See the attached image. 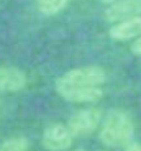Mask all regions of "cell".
<instances>
[{
  "instance_id": "1",
  "label": "cell",
  "mask_w": 141,
  "mask_h": 151,
  "mask_svg": "<svg viewBox=\"0 0 141 151\" xmlns=\"http://www.w3.org/2000/svg\"><path fill=\"white\" fill-rule=\"evenodd\" d=\"M107 72L100 66H82L64 72L56 79V92L72 104H94L103 97Z\"/></svg>"
},
{
  "instance_id": "2",
  "label": "cell",
  "mask_w": 141,
  "mask_h": 151,
  "mask_svg": "<svg viewBox=\"0 0 141 151\" xmlns=\"http://www.w3.org/2000/svg\"><path fill=\"white\" fill-rule=\"evenodd\" d=\"M99 127V138L107 148H125L133 141V118L122 109H112L105 117H102Z\"/></svg>"
},
{
  "instance_id": "3",
  "label": "cell",
  "mask_w": 141,
  "mask_h": 151,
  "mask_svg": "<svg viewBox=\"0 0 141 151\" xmlns=\"http://www.w3.org/2000/svg\"><path fill=\"white\" fill-rule=\"evenodd\" d=\"M102 110L97 107H87V109L77 110L76 113L71 115L67 120V130L74 138H82V136H89L99 128L100 122H102Z\"/></svg>"
},
{
  "instance_id": "4",
  "label": "cell",
  "mask_w": 141,
  "mask_h": 151,
  "mask_svg": "<svg viewBox=\"0 0 141 151\" xmlns=\"http://www.w3.org/2000/svg\"><path fill=\"white\" fill-rule=\"evenodd\" d=\"M74 136L62 123H53L46 127L41 136V145L48 151H66L72 146Z\"/></svg>"
},
{
  "instance_id": "5",
  "label": "cell",
  "mask_w": 141,
  "mask_h": 151,
  "mask_svg": "<svg viewBox=\"0 0 141 151\" xmlns=\"http://www.w3.org/2000/svg\"><path fill=\"white\" fill-rule=\"evenodd\" d=\"M141 17V0H118L107 5L103 18L108 23H118L125 20Z\"/></svg>"
},
{
  "instance_id": "6",
  "label": "cell",
  "mask_w": 141,
  "mask_h": 151,
  "mask_svg": "<svg viewBox=\"0 0 141 151\" xmlns=\"http://www.w3.org/2000/svg\"><path fill=\"white\" fill-rule=\"evenodd\" d=\"M28 84L26 74L13 66H0V92H20Z\"/></svg>"
},
{
  "instance_id": "7",
  "label": "cell",
  "mask_w": 141,
  "mask_h": 151,
  "mask_svg": "<svg viewBox=\"0 0 141 151\" xmlns=\"http://www.w3.org/2000/svg\"><path fill=\"white\" fill-rule=\"evenodd\" d=\"M141 35V17L125 20V22L113 23V27L108 30V36L115 41H128L135 40L136 36Z\"/></svg>"
},
{
  "instance_id": "8",
  "label": "cell",
  "mask_w": 141,
  "mask_h": 151,
  "mask_svg": "<svg viewBox=\"0 0 141 151\" xmlns=\"http://www.w3.org/2000/svg\"><path fill=\"white\" fill-rule=\"evenodd\" d=\"M69 0H36V7L46 17L57 15L59 12H62L67 7Z\"/></svg>"
},
{
  "instance_id": "9",
  "label": "cell",
  "mask_w": 141,
  "mask_h": 151,
  "mask_svg": "<svg viewBox=\"0 0 141 151\" xmlns=\"http://www.w3.org/2000/svg\"><path fill=\"white\" fill-rule=\"evenodd\" d=\"M30 141L26 136H13L0 145V151H28Z\"/></svg>"
},
{
  "instance_id": "10",
  "label": "cell",
  "mask_w": 141,
  "mask_h": 151,
  "mask_svg": "<svg viewBox=\"0 0 141 151\" xmlns=\"http://www.w3.org/2000/svg\"><path fill=\"white\" fill-rule=\"evenodd\" d=\"M131 53H133L135 56L141 58V35L135 38V41L131 43Z\"/></svg>"
},
{
  "instance_id": "11",
  "label": "cell",
  "mask_w": 141,
  "mask_h": 151,
  "mask_svg": "<svg viewBox=\"0 0 141 151\" xmlns=\"http://www.w3.org/2000/svg\"><path fill=\"white\" fill-rule=\"evenodd\" d=\"M123 151H141V143H136V141H131L130 145H126L123 148Z\"/></svg>"
},
{
  "instance_id": "12",
  "label": "cell",
  "mask_w": 141,
  "mask_h": 151,
  "mask_svg": "<svg viewBox=\"0 0 141 151\" xmlns=\"http://www.w3.org/2000/svg\"><path fill=\"white\" fill-rule=\"evenodd\" d=\"M102 4H105V5H110V4H113V2H118V0H100Z\"/></svg>"
},
{
  "instance_id": "13",
  "label": "cell",
  "mask_w": 141,
  "mask_h": 151,
  "mask_svg": "<svg viewBox=\"0 0 141 151\" xmlns=\"http://www.w3.org/2000/svg\"><path fill=\"white\" fill-rule=\"evenodd\" d=\"M76 151H85V150H82V148H79V150H76Z\"/></svg>"
}]
</instances>
